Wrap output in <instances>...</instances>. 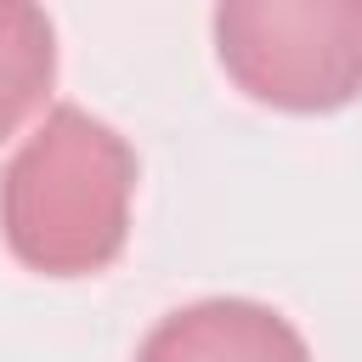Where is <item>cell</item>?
I'll return each instance as SVG.
<instances>
[{
	"label": "cell",
	"instance_id": "cell-1",
	"mask_svg": "<svg viewBox=\"0 0 362 362\" xmlns=\"http://www.w3.org/2000/svg\"><path fill=\"white\" fill-rule=\"evenodd\" d=\"M136 147L90 107H51L0 170V238L40 277H96L130 243Z\"/></svg>",
	"mask_w": 362,
	"mask_h": 362
},
{
	"label": "cell",
	"instance_id": "cell-2",
	"mask_svg": "<svg viewBox=\"0 0 362 362\" xmlns=\"http://www.w3.org/2000/svg\"><path fill=\"white\" fill-rule=\"evenodd\" d=\"M209 34L221 74L260 107L334 113L362 96V0H226Z\"/></svg>",
	"mask_w": 362,
	"mask_h": 362
},
{
	"label": "cell",
	"instance_id": "cell-3",
	"mask_svg": "<svg viewBox=\"0 0 362 362\" xmlns=\"http://www.w3.org/2000/svg\"><path fill=\"white\" fill-rule=\"evenodd\" d=\"M136 362H311V345L277 305L209 294L164 311L136 345Z\"/></svg>",
	"mask_w": 362,
	"mask_h": 362
},
{
	"label": "cell",
	"instance_id": "cell-4",
	"mask_svg": "<svg viewBox=\"0 0 362 362\" xmlns=\"http://www.w3.org/2000/svg\"><path fill=\"white\" fill-rule=\"evenodd\" d=\"M57 85V28L40 6L0 0V141H11Z\"/></svg>",
	"mask_w": 362,
	"mask_h": 362
}]
</instances>
